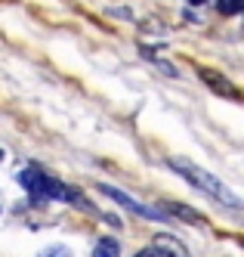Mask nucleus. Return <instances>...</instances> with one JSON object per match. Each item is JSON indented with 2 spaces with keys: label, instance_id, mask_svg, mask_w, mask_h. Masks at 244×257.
<instances>
[{
  "label": "nucleus",
  "instance_id": "nucleus-1",
  "mask_svg": "<svg viewBox=\"0 0 244 257\" xmlns=\"http://www.w3.org/2000/svg\"><path fill=\"white\" fill-rule=\"evenodd\" d=\"M170 168L176 171V174H182L185 180L192 183L195 189H201L204 195H210L213 201H219V205H229V208H241V198L226 186L222 180H216L213 174H207V171H201V168H195L192 161H182V158H173L170 161Z\"/></svg>",
  "mask_w": 244,
  "mask_h": 257
},
{
  "label": "nucleus",
  "instance_id": "nucleus-2",
  "mask_svg": "<svg viewBox=\"0 0 244 257\" xmlns=\"http://www.w3.org/2000/svg\"><path fill=\"white\" fill-rule=\"evenodd\" d=\"M102 195H108V198H115L121 208H127L130 214H136V217H142V220H167L164 214H158L155 208H148V205H142V201H136L133 195H127V192H121V189H115V186H105L102 183Z\"/></svg>",
  "mask_w": 244,
  "mask_h": 257
},
{
  "label": "nucleus",
  "instance_id": "nucleus-3",
  "mask_svg": "<svg viewBox=\"0 0 244 257\" xmlns=\"http://www.w3.org/2000/svg\"><path fill=\"white\" fill-rule=\"evenodd\" d=\"M121 254V245L115 238H99L96 248H93V257H118Z\"/></svg>",
  "mask_w": 244,
  "mask_h": 257
},
{
  "label": "nucleus",
  "instance_id": "nucleus-4",
  "mask_svg": "<svg viewBox=\"0 0 244 257\" xmlns=\"http://www.w3.org/2000/svg\"><path fill=\"white\" fill-rule=\"evenodd\" d=\"M41 177H44V171H41V168H28V171L19 174V183H22V186L31 192V189L37 186V183H41Z\"/></svg>",
  "mask_w": 244,
  "mask_h": 257
},
{
  "label": "nucleus",
  "instance_id": "nucleus-5",
  "mask_svg": "<svg viewBox=\"0 0 244 257\" xmlns=\"http://www.w3.org/2000/svg\"><path fill=\"white\" fill-rule=\"evenodd\" d=\"M216 10L222 16H238L244 10V0H216Z\"/></svg>",
  "mask_w": 244,
  "mask_h": 257
},
{
  "label": "nucleus",
  "instance_id": "nucleus-6",
  "mask_svg": "<svg viewBox=\"0 0 244 257\" xmlns=\"http://www.w3.org/2000/svg\"><path fill=\"white\" fill-rule=\"evenodd\" d=\"M167 211H176L185 223H198V214L192 211V208H185V205H179V201H170V205H167Z\"/></svg>",
  "mask_w": 244,
  "mask_h": 257
},
{
  "label": "nucleus",
  "instance_id": "nucleus-7",
  "mask_svg": "<svg viewBox=\"0 0 244 257\" xmlns=\"http://www.w3.org/2000/svg\"><path fill=\"white\" fill-rule=\"evenodd\" d=\"M204 81H210V84H213L216 90H222V93H232V87H229L226 81H222V78H216L213 71H204Z\"/></svg>",
  "mask_w": 244,
  "mask_h": 257
},
{
  "label": "nucleus",
  "instance_id": "nucleus-8",
  "mask_svg": "<svg viewBox=\"0 0 244 257\" xmlns=\"http://www.w3.org/2000/svg\"><path fill=\"white\" fill-rule=\"evenodd\" d=\"M41 257H68V248H62V245L59 248H47Z\"/></svg>",
  "mask_w": 244,
  "mask_h": 257
},
{
  "label": "nucleus",
  "instance_id": "nucleus-9",
  "mask_svg": "<svg viewBox=\"0 0 244 257\" xmlns=\"http://www.w3.org/2000/svg\"><path fill=\"white\" fill-rule=\"evenodd\" d=\"M189 4H195V7H201V4H204V0H189Z\"/></svg>",
  "mask_w": 244,
  "mask_h": 257
},
{
  "label": "nucleus",
  "instance_id": "nucleus-10",
  "mask_svg": "<svg viewBox=\"0 0 244 257\" xmlns=\"http://www.w3.org/2000/svg\"><path fill=\"white\" fill-rule=\"evenodd\" d=\"M0 161H4V149H0Z\"/></svg>",
  "mask_w": 244,
  "mask_h": 257
}]
</instances>
